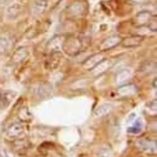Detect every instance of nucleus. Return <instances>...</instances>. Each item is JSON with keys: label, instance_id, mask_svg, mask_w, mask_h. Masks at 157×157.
I'll return each mask as SVG.
<instances>
[{"label": "nucleus", "instance_id": "f257e3e1", "mask_svg": "<svg viewBox=\"0 0 157 157\" xmlns=\"http://www.w3.org/2000/svg\"><path fill=\"white\" fill-rule=\"evenodd\" d=\"M87 11H88V3L86 0H75L74 3L68 5L66 9L67 17L72 20L83 19L87 15Z\"/></svg>", "mask_w": 157, "mask_h": 157}, {"label": "nucleus", "instance_id": "f03ea898", "mask_svg": "<svg viewBox=\"0 0 157 157\" xmlns=\"http://www.w3.org/2000/svg\"><path fill=\"white\" fill-rule=\"evenodd\" d=\"M62 50L68 56H77L78 53H81L82 51H84L83 46H82L81 37H77V36L66 37L64 42H63V46H62Z\"/></svg>", "mask_w": 157, "mask_h": 157}, {"label": "nucleus", "instance_id": "7ed1b4c3", "mask_svg": "<svg viewBox=\"0 0 157 157\" xmlns=\"http://www.w3.org/2000/svg\"><path fill=\"white\" fill-rule=\"evenodd\" d=\"M137 93H139V87L131 82L123 84V86H119L116 89V95L120 99H130V98L135 97Z\"/></svg>", "mask_w": 157, "mask_h": 157}, {"label": "nucleus", "instance_id": "20e7f679", "mask_svg": "<svg viewBox=\"0 0 157 157\" xmlns=\"http://www.w3.org/2000/svg\"><path fill=\"white\" fill-rule=\"evenodd\" d=\"M121 40H123V37L120 35H111V36L104 38L103 42L99 45L100 52H105V51H109V50L117 47L121 44Z\"/></svg>", "mask_w": 157, "mask_h": 157}, {"label": "nucleus", "instance_id": "39448f33", "mask_svg": "<svg viewBox=\"0 0 157 157\" xmlns=\"http://www.w3.org/2000/svg\"><path fill=\"white\" fill-rule=\"evenodd\" d=\"M136 147L147 155H155L157 151V144L156 140H150V139H140L136 141Z\"/></svg>", "mask_w": 157, "mask_h": 157}, {"label": "nucleus", "instance_id": "423d86ee", "mask_svg": "<svg viewBox=\"0 0 157 157\" xmlns=\"http://www.w3.org/2000/svg\"><path fill=\"white\" fill-rule=\"evenodd\" d=\"M24 132H25V125H24V123H20V121H19V123L11 124V125L5 130V136H6L9 140L14 141V140H16V139H20Z\"/></svg>", "mask_w": 157, "mask_h": 157}, {"label": "nucleus", "instance_id": "0eeeda50", "mask_svg": "<svg viewBox=\"0 0 157 157\" xmlns=\"http://www.w3.org/2000/svg\"><path fill=\"white\" fill-rule=\"evenodd\" d=\"M64 38H66L64 35H56V36H53L51 40L47 42V45H46L47 55L51 53V52H61L63 42H64Z\"/></svg>", "mask_w": 157, "mask_h": 157}, {"label": "nucleus", "instance_id": "6e6552de", "mask_svg": "<svg viewBox=\"0 0 157 157\" xmlns=\"http://www.w3.org/2000/svg\"><path fill=\"white\" fill-rule=\"evenodd\" d=\"M62 57L63 56H62L61 52H51V53H48L47 58L45 61V68L48 69V71L56 69L59 66V63L62 61Z\"/></svg>", "mask_w": 157, "mask_h": 157}, {"label": "nucleus", "instance_id": "1a4fd4ad", "mask_svg": "<svg viewBox=\"0 0 157 157\" xmlns=\"http://www.w3.org/2000/svg\"><path fill=\"white\" fill-rule=\"evenodd\" d=\"M13 45H14V40L10 33H8V32L0 33V53L5 55L6 52H9L11 50Z\"/></svg>", "mask_w": 157, "mask_h": 157}, {"label": "nucleus", "instance_id": "9d476101", "mask_svg": "<svg viewBox=\"0 0 157 157\" xmlns=\"http://www.w3.org/2000/svg\"><path fill=\"white\" fill-rule=\"evenodd\" d=\"M144 41V36H140V35H131V36H128L125 38L121 40V46L125 47V48H135V47H139Z\"/></svg>", "mask_w": 157, "mask_h": 157}, {"label": "nucleus", "instance_id": "9b49d317", "mask_svg": "<svg viewBox=\"0 0 157 157\" xmlns=\"http://www.w3.org/2000/svg\"><path fill=\"white\" fill-rule=\"evenodd\" d=\"M131 78H132V71L130 68H123L121 71H119V72L116 73L115 83L117 86H123V84L130 83Z\"/></svg>", "mask_w": 157, "mask_h": 157}, {"label": "nucleus", "instance_id": "f8f14e48", "mask_svg": "<svg viewBox=\"0 0 157 157\" xmlns=\"http://www.w3.org/2000/svg\"><path fill=\"white\" fill-rule=\"evenodd\" d=\"M152 13L151 11H148V10H142V11H140V13H137L136 15H135V17H134V24L136 25V26H139V27H141V26H147L148 25V22L151 21V19H152Z\"/></svg>", "mask_w": 157, "mask_h": 157}, {"label": "nucleus", "instance_id": "ddd939ff", "mask_svg": "<svg viewBox=\"0 0 157 157\" xmlns=\"http://www.w3.org/2000/svg\"><path fill=\"white\" fill-rule=\"evenodd\" d=\"M47 5H48L47 0H35V2L32 3V5H31V14L35 17L41 16L46 11Z\"/></svg>", "mask_w": 157, "mask_h": 157}, {"label": "nucleus", "instance_id": "4468645a", "mask_svg": "<svg viewBox=\"0 0 157 157\" xmlns=\"http://www.w3.org/2000/svg\"><path fill=\"white\" fill-rule=\"evenodd\" d=\"M101 59H104V56L101 53H94V55H92L84 59V62L82 63V67L86 71H92Z\"/></svg>", "mask_w": 157, "mask_h": 157}, {"label": "nucleus", "instance_id": "2eb2a0df", "mask_svg": "<svg viewBox=\"0 0 157 157\" xmlns=\"http://www.w3.org/2000/svg\"><path fill=\"white\" fill-rule=\"evenodd\" d=\"M111 66H113L111 59H109V58H104V59H101V61H100V62L92 69V74L95 75V77L101 75V74H104L108 69H110Z\"/></svg>", "mask_w": 157, "mask_h": 157}, {"label": "nucleus", "instance_id": "dca6fc26", "mask_svg": "<svg viewBox=\"0 0 157 157\" xmlns=\"http://www.w3.org/2000/svg\"><path fill=\"white\" fill-rule=\"evenodd\" d=\"M15 97H16V93L11 92V90H2L0 92V110L6 109L11 104V101Z\"/></svg>", "mask_w": 157, "mask_h": 157}, {"label": "nucleus", "instance_id": "f3484780", "mask_svg": "<svg viewBox=\"0 0 157 157\" xmlns=\"http://www.w3.org/2000/svg\"><path fill=\"white\" fill-rule=\"evenodd\" d=\"M27 56H29L27 48L26 47H19L17 50L14 51V53L11 56V62L14 64H20L27 58Z\"/></svg>", "mask_w": 157, "mask_h": 157}, {"label": "nucleus", "instance_id": "a211bd4d", "mask_svg": "<svg viewBox=\"0 0 157 157\" xmlns=\"http://www.w3.org/2000/svg\"><path fill=\"white\" fill-rule=\"evenodd\" d=\"M31 146H32V144L27 139H16L13 141V147L19 153H25Z\"/></svg>", "mask_w": 157, "mask_h": 157}, {"label": "nucleus", "instance_id": "6ab92c4d", "mask_svg": "<svg viewBox=\"0 0 157 157\" xmlns=\"http://www.w3.org/2000/svg\"><path fill=\"white\" fill-rule=\"evenodd\" d=\"M51 93H52V86H50L48 83H41L36 89V97L38 99H45Z\"/></svg>", "mask_w": 157, "mask_h": 157}, {"label": "nucleus", "instance_id": "aec40b11", "mask_svg": "<svg viewBox=\"0 0 157 157\" xmlns=\"http://www.w3.org/2000/svg\"><path fill=\"white\" fill-rule=\"evenodd\" d=\"M17 119L20 120V123H30L31 120H32V114H31V111L29 110V108L27 106H22V108H20L19 109V111H17Z\"/></svg>", "mask_w": 157, "mask_h": 157}, {"label": "nucleus", "instance_id": "412c9836", "mask_svg": "<svg viewBox=\"0 0 157 157\" xmlns=\"http://www.w3.org/2000/svg\"><path fill=\"white\" fill-rule=\"evenodd\" d=\"M20 14H21V6H20L19 4H13V5L9 6L8 10H6V17H8L9 20H15V19H17V17L20 16Z\"/></svg>", "mask_w": 157, "mask_h": 157}, {"label": "nucleus", "instance_id": "4be33fe9", "mask_svg": "<svg viewBox=\"0 0 157 157\" xmlns=\"http://www.w3.org/2000/svg\"><path fill=\"white\" fill-rule=\"evenodd\" d=\"M111 111L110 104H101L94 110V116H105Z\"/></svg>", "mask_w": 157, "mask_h": 157}, {"label": "nucleus", "instance_id": "5701e85b", "mask_svg": "<svg viewBox=\"0 0 157 157\" xmlns=\"http://www.w3.org/2000/svg\"><path fill=\"white\" fill-rule=\"evenodd\" d=\"M97 156L98 157H114V152L110 146L104 145V146L99 147V150L97 151Z\"/></svg>", "mask_w": 157, "mask_h": 157}, {"label": "nucleus", "instance_id": "b1692460", "mask_svg": "<svg viewBox=\"0 0 157 157\" xmlns=\"http://www.w3.org/2000/svg\"><path fill=\"white\" fill-rule=\"evenodd\" d=\"M142 131V124L137 120L134 125H131V126H129V129H128V132L129 134H140Z\"/></svg>", "mask_w": 157, "mask_h": 157}, {"label": "nucleus", "instance_id": "393cba45", "mask_svg": "<svg viewBox=\"0 0 157 157\" xmlns=\"http://www.w3.org/2000/svg\"><path fill=\"white\" fill-rule=\"evenodd\" d=\"M148 29L152 31V32H156L157 31V19H156V16H152V19H151V21L148 22Z\"/></svg>", "mask_w": 157, "mask_h": 157}, {"label": "nucleus", "instance_id": "a878e982", "mask_svg": "<svg viewBox=\"0 0 157 157\" xmlns=\"http://www.w3.org/2000/svg\"><path fill=\"white\" fill-rule=\"evenodd\" d=\"M0 157H15L11 150H2L0 151Z\"/></svg>", "mask_w": 157, "mask_h": 157}, {"label": "nucleus", "instance_id": "bb28decb", "mask_svg": "<svg viewBox=\"0 0 157 157\" xmlns=\"http://www.w3.org/2000/svg\"><path fill=\"white\" fill-rule=\"evenodd\" d=\"M13 2H14V0H0V4H2V5H5V6H9Z\"/></svg>", "mask_w": 157, "mask_h": 157}, {"label": "nucleus", "instance_id": "cd10ccee", "mask_svg": "<svg viewBox=\"0 0 157 157\" xmlns=\"http://www.w3.org/2000/svg\"><path fill=\"white\" fill-rule=\"evenodd\" d=\"M130 3H134V4H145V3H147L148 0H129Z\"/></svg>", "mask_w": 157, "mask_h": 157}, {"label": "nucleus", "instance_id": "c85d7f7f", "mask_svg": "<svg viewBox=\"0 0 157 157\" xmlns=\"http://www.w3.org/2000/svg\"><path fill=\"white\" fill-rule=\"evenodd\" d=\"M152 86H153V88H156V79H153V83H152Z\"/></svg>", "mask_w": 157, "mask_h": 157}, {"label": "nucleus", "instance_id": "c756f323", "mask_svg": "<svg viewBox=\"0 0 157 157\" xmlns=\"http://www.w3.org/2000/svg\"><path fill=\"white\" fill-rule=\"evenodd\" d=\"M2 19H3V14L0 13V22H2Z\"/></svg>", "mask_w": 157, "mask_h": 157}]
</instances>
